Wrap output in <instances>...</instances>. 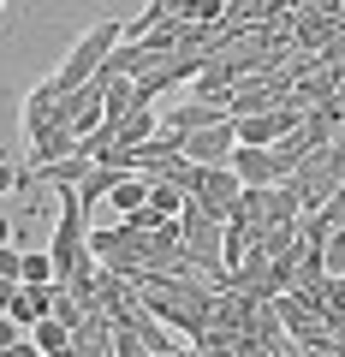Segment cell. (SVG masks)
Listing matches in <instances>:
<instances>
[{"instance_id": "obj_1", "label": "cell", "mask_w": 345, "mask_h": 357, "mask_svg": "<svg viewBox=\"0 0 345 357\" xmlns=\"http://www.w3.org/2000/svg\"><path fill=\"white\" fill-rule=\"evenodd\" d=\"M48 256H54V274L72 280L77 268L90 262V203L77 185H60V220H54V238H48Z\"/></svg>"}, {"instance_id": "obj_2", "label": "cell", "mask_w": 345, "mask_h": 357, "mask_svg": "<svg viewBox=\"0 0 345 357\" xmlns=\"http://www.w3.org/2000/svg\"><path fill=\"white\" fill-rule=\"evenodd\" d=\"M125 42V18H102V24H90L84 36H77V48L60 60V72H54V84L60 89H77V84H90L95 72H102V60Z\"/></svg>"}, {"instance_id": "obj_3", "label": "cell", "mask_w": 345, "mask_h": 357, "mask_svg": "<svg viewBox=\"0 0 345 357\" xmlns=\"http://www.w3.org/2000/svg\"><path fill=\"white\" fill-rule=\"evenodd\" d=\"M232 149H238V126H232V119H215V126H203V131H185V155H191L197 167L232 161Z\"/></svg>"}, {"instance_id": "obj_4", "label": "cell", "mask_w": 345, "mask_h": 357, "mask_svg": "<svg viewBox=\"0 0 345 357\" xmlns=\"http://www.w3.org/2000/svg\"><path fill=\"white\" fill-rule=\"evenodd\" d=\"M244 191V178L232 173V161H215V167H203V185H197V203L208 208V215H220L227 220L232 215V197Z\"/></svg>"}, {"instance_id": "obj_5", "label": "cell", "mask_w": 345, "mask_h": 357, "mask_svg": "<svg viewBox=\"0 0 345 357\" xmlns=\"http://www.w3.org/2000/svg\"><path fill=\"white\" fill-rule=\"evenodd\" d=\"M72 351L114 357V316H107V310H84V316L72 321Z\"/></svg>"}, {"instance_id": "obj_6", "label": "cell", "mask_w": 345, "mask_h": 357, "mask_svg": "<svg viewBox=\"0 0 345 357\" xmlns=\"http://www.w3.org/2000/svg\"><path fill=\"white\" fill-rule=\"evenodd\" d=\"M24 143H30V167L60 161V155H72V149H77V126H72V119H54V126H42L36 137H24Z\"/></svg>"}, {"instance_id": "obj_7", "label": "cell", "mask_w": 345, "mask_h": 357, "mask_svg": "<svg viewBox=\"0 0 345 357\" xmlns=\"http://www.w3.org/2000/svg\"><path fill=\"white\" fill-rule=\"evenodd\" d=\"M232 173H238L244 185H274L280 167H274V149H262V143H238V149H232Z\"/></svg>"}, {"instance_id": "obj_8", "label": "cell", "mask_w": 345, "mask_h": 357, "mask_svg": "<svg viewBox=\"0 0 345 357\" xmlns=\"http://www.w3.org/2000/svg\"><path fill=\"white\" fill-rule=\"evenodd\" d=\"M215 119H232V114H227L220 102H191V107H167V114H161V126L185 137V131H203V126H215Z\"/></svg>"}, {"instance_id": "obj_9", "label": "cell", "mask_w": 345, "mask_h": 357, "mask_svg": "<svg viewBox=\"0 0 345 357\" xmlns=\"http://www.w3.org/2000/svg\"><path fill=\"white\" fill-rule=\"evenodd\" d=\"M309 149H316V137H309L304 126H298V131H286V137L274 143V167H280V178H286V173H298V161H304Z\"/></svg>"}, {"instance_id": "obj_10", "label": "cell", "mask_w": 345, "mask_h": 357, "mask_svg": "<svg viewBox=\"0 0 345 357\" xmlns=\"http://www.w3.org/2000/svg\"><path fill=\"white\" fill-rule=\"evenodd\" d=\"M119 178H125V167H114V161H95L90 173H84V185H77V191H84V203H107V191H114Z\"/></svg>"}, {"instance_id": "obj_11", "label": "cell", "mask_w": 345, "mask_h": 357, "mask_svg": "<svg viewBox=\"0 0 345 357\" xmlns=\"http://www.w3.org/2000/svg\"><path fill=\"white\" fill-rule=\"evenodd\" d=\"M30 340H36V351H72V321H60V316L48 310V316L30 328Z\"/></svg>"}, {"instance_id": "obj_12", "label": "cell", "mask_w": 345, "mask_h": 357, "mask_svg": "<svg viewBox=\"0 0 345 357\" xmlns=\"http://www.w3.org/2000/svg\"><path fill=\"white\" fill-rule=\"evenodd\" d=\"M107 203H114L119 215H131L137 203H149V173H125V178L114 185V191H107Z\"/></svg>"}, {"instance_id": "obj_13", "label": "cell", "mask_w": 345, "mask_h": 357, "mask_svg": "<svg viewBox=\"0 0 345 357\" xmlns=\"http://www.w3.org/2000/svg\"><path fill=\"white\" fill-rule=\"evenodd\" d=\"M155 131H161V114H155V107H137V114L131 119H119V143H143V137H155Z\"/></svg>"}, {"instance_id": "obj_14", "label": "cell", "mask_w": 345, "mask_h": 357, "mask_svg": "<svg viewBox=\"0 0 345 357\" xmlns=\"http://www.w3.org/2000/svg\"><path fill=\"white\" fill-rule=\"evenodd\" d=\"M24 280H30V286H48V280H60V274H54V256H48V244H42V250H24Z\"/></svg>"}, {"instance_id": "obj_15", "label": "cell", "mask_w": 345, "mask_h": 357, "mask_svg": "<svg viewBox=\"0 0 345 357\" xmlns=\"http://www.w3.org/2000/svg\"><path fill=\"white\" fill-rule=\"evenodd\" d=\"M0 274H6V280H24V250H18L13 238L0 244Z\"/></svg>"}, {"instance_id": "obj_16", "label": "cell", "mask_w": 345, "mask_h": 357, "mask_svg": "<svg viewBox=\"0 0 345 357\" xmlns=\"http://www.w3.org/2000/svg\"><path fill=\"white\" fill-rule=\"evenodd\" d=\"M18 178H24V173H18V167H13V161H0V197H6V191H13V185H18Z\"/></svg>"}, {"instance_id": "obj_17", "label": "cell", "mask_w": 345, "mask_h": 357, "mask_svg": "<svg viewBox=\"0 0 345 357\" xmlns=\"http://www.w3.org/2000/svg\"><path fill=\"white\" fill-rule=\"evenodd\" d=\"M6 238H13V220H6V215H0V244H6Z\"/></svg>"}, {"instance_id": "obj_18", "label": "cell", "mask_w": 345, "mask_h": 357, "mask_svg": "<svg viewBox=\"0 0 345 357\" xmlns=\"http://www.w3.org/2000/svg\"><path fill=\"white\" fill-rule=\"evenodd\" d=\"M339 102H345V84H339Z\"/></svg>"}, {"instance_id": "obj_19", "label": "cell", "mask_w": 345, "mask_h": 357, "mask_svg": "<svg viewBox=\"0 0 345 357\" xmlns=\"http://www.w3.org/2000/svg\"><path fill=\"white\" fill-rule=\"evenodd\" d=\"M0 6H6V0H0Z\"/></svg>"}]
</instances>
